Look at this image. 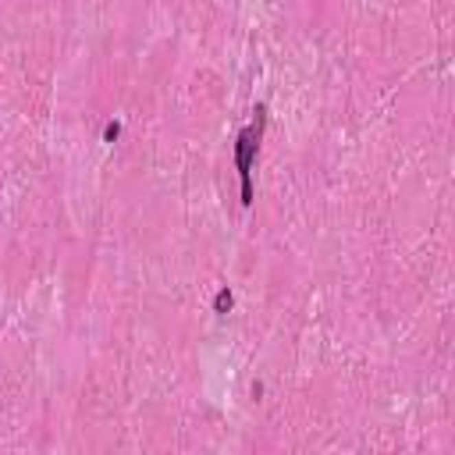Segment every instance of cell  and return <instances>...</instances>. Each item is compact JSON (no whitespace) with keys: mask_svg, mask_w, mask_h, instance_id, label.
Returning <instances> with one entry per match:
<instances>
[{"mask_svg":"<svg viewBox=\"0 0 455 455\" xmlns=\"http://www.w3.org/2000/svg\"><path fill=\"white\" fill-rule=\"evenodd\" d=\"M256 125L242 129L238 139H235V168H238V178H242V206H253L256 192H253V160L260 153V139H263V125H267V103H256Z\"/></svg>","mask_w":455,"mask_h":455,"instance_id":"1","label":"cell"},{"mask_svg":"<svg viewBox=\"0 0 455 455\" xmlns=\"http://www.w3.org/2000/svg\"><path fill=\"white\" fill-rule=\"evenodd\" d=\"M232 306H235V296H232V288H221V292L214 296V313H232Z\"/></svg>","mask_w":455,"mask_h":455,"instance_id":"2","label":"cell"},{"mask_svg":"<svg viewBox=\"0 0 455 455\" xmlns=\"http://www.w3.org/2000/svg\"><path fill=\"white\" fill-rule=\"evenodd\" d=\"M118 135H121V121H107L103 125V142H118Z\"/></svg>","mask_w":455,"mask_h":455,"instance_id":"3","label":"cell"}]
</instances>
